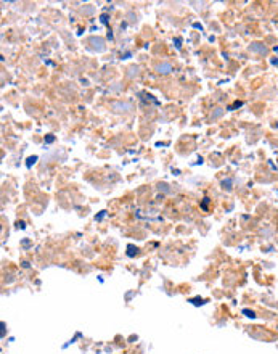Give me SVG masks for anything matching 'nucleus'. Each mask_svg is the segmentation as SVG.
Here are the masks:
<instances>
[{
	"label": "nucleus",
	"mask_w": 278,
	"mask_h": 354,
	"mask_svg": "<svg viewBox=\"0 0 278 354\" xmlns=\"http://www.w3.org/2000/svg\"><path fill=\"white\" fill-rule=\"evenodd\" d=\"M191 303H193V304H196V306L198 304H204V301L201 300V298H200V300H191Z\"/></svg>",
	"instance_id": "7ed1b4c3"
},
{
	"label": "nucleus",
	"mask_w": 278,
	"mask_h": 354,
	"mask_svg": "<svg viewBox=\"0 0 278 354\" xmlns=\"http://www.w3.org/2000/svg\"><path fill=\"white\" fill-rule=\"evenodd\" d=\"M90 44H98L100 50L103 48V40H101V39H95V37H93V39H90ZM95 47H96V45H95Z\"/></svg>",
	"instance_id": "f03ea898"
},
{
	"label": "nucleus",
	"mask_w": 278,
	"mask_h": 354,
	"mask_svg": "<svg viewBox=\"0 0 278 354\" xmlns=\"http://www.w3.org/2000/svg\"><path fill=\"white\" fill-rule=\"evenodd\" d=\"M243 312H245V314H248V317H256V316H254V312H252V311H248V309H245V311H243Z\"/></svg>",
	"instance_id": "20e7f679"
},
{
	"label": "nucleus",
	"mask_w": 278,
	"mask_h": 354,
	"mask_svg": "<svg viewBox=\"0 0 278 354\" xmlns=\"http://www.w3.org/2000/svg\"><path fill=\"white\" fill-rule=\"evenodd\" d=\"M156 69H158V72H162V74H166V72L172 71V66L169 65V63H162V65H158Z\"/></svg>",
	"instance_id": "f257e3e1"
},
{
	"label": "nucleus",
	"mask_w": 278,
	"mask_h": 354,
	"mask_svg": "<svg viewBox=\"0 0 278 354\" xmlns=\"http://www.w3.org/2000/svg\"><path fill=\"white\" fill-rule=\"evenodd\" d=\"M203 208H204V209H206V208H207V198H204V201H203V205H201Z\"/></svg>",
	"instance_id": "39448f33"
}]
</instances>
